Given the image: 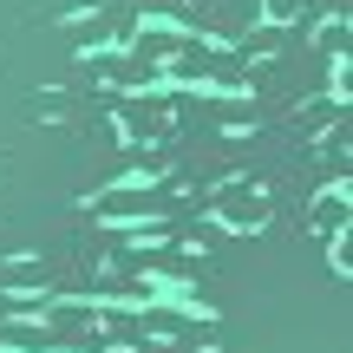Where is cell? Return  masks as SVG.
<instances>
[{"instance_id":"277c9868","label":"cell","mask_w":353,"mask_h":353,"mask_svg":"<svg viewBox=\"0 0 353 353\" xmlns=\"http://www.w3.org/2000/svg\"><path fill=\"white\" fill-rule=\"evenodd\" d=\"M0 353H59V327L52 321H13L0 334Z\"/></svg>"},{"instance_id":"7a4b0ae2","label":"cell","mask_w":353,"mask_h":353,"mask_svg":"<svg viewBox=\"0 0 353 353\" xmlns=\"http://www.w3.org/2000/svg\"><path fill=\"white\" fill-rule=\"evenodd\" d=\"M99 216L118 229H138V223H157V190L144 183V176H125V183H112L99 196Z\"/></svg>"},{"instance_id":"3957f363","label":"cell","mask_w":353,"mask_h":353,"mask_svg":"<svg viewBox=\"0 0 353 353\" xmlns=\"http://www.w3.org/2000/svg\"><path fill=\"white\" fill-rule=\"evenodd\" d=\"M347 216H353V190H347V183H327L314 203H307V223H314V236H341Z\"/></svg>"},{"instance_id":"5b68a950","label":"cell","mask_w":353,"mask_h":353,"mask_svg":"<svg viewBox=\"0 0 353 353\" xmlns=\"http://www.w3.org/2000/svg\"><path fill=\"white\" fill-rule=\"evenodd\" d=\"M321 46H327V52H334V59H347V26H341V20H334V26H327V33H321Z\"/></svg>"},{"instance_id":"6da1fadb","label":"cell","mask_w":353,"mask_h":353,"mask_svg":"<svg viewBox=\"0 0 353 353\" xmlns=\"http://www.w3.org/2000/svg\"><path fill=\"white\" fill-rule=\"evenodd\" d=\"M210 223L216 229H262L268 223V196H262V183H255L249 170H236V176H223V183L210 190Z\"/></svg>"}]
</instances>
